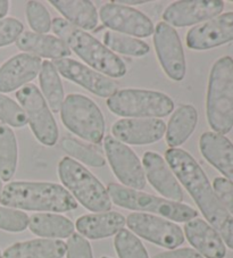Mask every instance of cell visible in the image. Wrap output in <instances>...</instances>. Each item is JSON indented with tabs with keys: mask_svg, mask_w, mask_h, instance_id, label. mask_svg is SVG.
I'll return each mask as SVG.
<instances>
[{
	"mask_svg": "<svg viewBox=\"0 0 233 258\" xmlns=\"http://www.w3.org/2000/svg\"><path fill=\"white\" fill-rule=\"evenodd\" d=\"M165 161L195 200L208 224L233 250V217L219 202L203 168L189 153L180 148H168L165 151Z\"/></svg>",
	"mask_w": 233,
	"mask_h": 258,
	"instance_id": "cell-1",
	"label": "cell"
},
{
	"mask_svg": "<svg viewBox=\"0 0 233 258\" xmlns=\"http://www.w3.org/2000/svg\"><path fill=\"white\" fill-rule=\"evenodd\" d=\"M30 217L24 212L10 207H0V230L7 232H23L29 226Z\"/></svg>",
	"mask_w": 233,
	"mask_h": 258,
	"instance_id": "cell-35",
	"label": "cell"
},
{
	"mask_svg": "<svg viewBox=\"0 0 233 258\" xmlns=\"http://www.w3.org/2000/svg\"><path fill=\"white\" fill-rule=\"evenodd\" d=\"M166 124L159 118H122L111 126L114 138L124 145H151L162 139Z\"/></svg>",
	"mask_w": 233,
	"mask_h": 258,
	"instance_id": "cell-17",
	"label": "cell"
},
{
	"mask_svg": "<svg viewBox=\"0 0 233 258\" xmlns=\"http://www.w3.org/2000/svg\"><path fill=\"white\" fill-rule=\"evenodd\" d=\"M203 157L233 184V144L225 136L205 132L199 140Z\"/></svg>",
	"mask_w": 233,
	"mask_h": 258,
	"instance_id": "cell-20",
	"label": "cell"
},
{
	"mask_svg": "<svg viewBox=\"0 0 233 258\" xmlns=\"http://www.w3.org/2000/svg\"><path fill=\"white\" fill-rule=\"evenodd\" d=\"M206 116L210 128L218 135H226L233 127V58L223 56L210 70Z\"/></svg>",
	"mask_w": 233,
	"mask_h": 258,
	"instance_id": "cell-4",
	"label": "cell"
},
{
	"mask_svg": "<svg viewBox=\"0 0 233 258\" xmlns=\"http://www.w3.org/2000/svg\"><path fill=\"white\" fill-rule=\"evenodd\" d=\"M185 234L192 247L206 258H224L226 248L223 239L212 225L201 219L187 222Z\"/></svg>",
	"mask_w": 233,
	"mask_h": 258,
	"instance_id": "cell-21",
	"label": "cell"
},
{
	"mask_svg": "<svg viewBox=\"0 0 233 258\" xmlns=\"http://www.w3.org/2000/svg\"><path fill=\"white\" fill-rule=\"evenodd\" d=\"M101 258H110V257H107V256H102Z\"/></svg>",
	"mask_w": 233,
	"mask_h": 258,
	"instance_id": "cell-43",
	"label": "cell"
},
{
	"mask_svg": "<svg viewBox=\"0 0 233 258\" xmlns=\"http://www.w3.org/2000/svg\"><path fill=\"white\" fill-rule=\"evenodd\" d=\"M107 159L114 174L124 186L142 190L146 186V175L142 164L136 153L127 145L107 136L104 140Z\"/></svg>",
	"mask_w": 233,
	"mask_h": 258,
	"instance_id": "cell-10",
	"label": "cell"
},
{
	"mask_svg": "<svg viewBox=\"0 0 233 258\" xmlns=\"http://www.w3.org/2000/svg\"><path fill=\"white\" fill-rule=\"evenodd\" d=\"M0 204L15 210L65 213L78 208V202L64 186L50 182L15 181L0 191Z\"/></svg>",
	"mask_w": 233,
	"mask_h": 258,
	"instance_id": "cell-2",
	"label": "cell"
},
{
	"mask_svg": "<svg viewBox=\"0 0 233 258\" xmlns=\"http://www.w3.org/2000/svg\"><path fill=\"white\" fill-rule=\"evenodd\" d=\"M16 99L28 116V124L35 138L44 146H55L58 127L42 93L34 84H26L16 92Z\"/></svg>",
	"mask_w": 233,
	"mask_h": 258,
	"instance_id": "cell-9",
	"label": "cell"
},
{
	"mask_svg": "<svg viewBox=\"0 0 233 258\" xmlns=\"http://www.w3.org/2000/svg\"><path fill=\"white\" fill-rule=\"evenodd\" d=\"M58 176L66 190L87 210L95 213L109 212L111 200L104 184L71 157H63L58 164Z\"/></svg>",
	"mask_w": 233,
	"mask_h": 258,
	"instance_id": "cell-5",
	"label": "cell"
},
{
	"mask_svg": "<svg viewBox=\"0 0 233 258\" xmlns=\"http://www.w3.org/2000/svg\"><path fill=\"white\" fill-rule=\"evenodd\" d=\"M51 29L70 50L97 72L114 79L127 74L128 70L124 61L90 33L72 25L62 17H56L51 22Z\"/></svg>",
	"mask_w": 233,
	"mask_h": 258,
	"instance_id": "cell-3",
	"label": "cell"
},
{
	"mask_svg": "<svg viewBox=\"0 0 233 258\" xmlns=\"http://www.w3.org/2000/svg\"><path fill=\"white\" fill-rule=\"evenodd\" d=\"M233 41V12H227L196 25L187 33V46L208 50Z\"/></svg>",
	"mask_w": 233,
	"mask_h": 258,
	"instance_id": "cell-15",
	"label": "cell"
},
{
	"mask_svg": "<svg viewBox=\"0 0 233 258\" xmlns=\"http://www.w3.org/2000/svg\"><path fill=\"white\" fill-rule=\"evenodd\" d=\"M197 122L198 113L194 106L181 105L169 118L165 131V139L169 148H177L185 144L194 133Z\"/></svg>",
	"mask_w": 233,
	"mask_h": 258,
	"instance_id": "cell-26",
	"label": "cell"
},
{
	"mask_svg": "<svg viewBox=\"0 0 233 258\" xmlns=\"http://www.w3.org/2000/svg\"><path fill=\"white\" fill-rule=\"evenodd\" d=\"M40 87L43 93V98L50 110L53 113L61 112L62 105L64 102V89L60 78V73L57 72L55 66L49 60H44L41 64L39 73Z\"/></svg>",
	"mask_w": 233,
	"mask_h": 258,
	"instance_id": "cell-28",
	"label": "cell"
},
{
	"mask_svg": "<svg viewBox=\"0 0 233 258\" xmlns=\"http://www.w3.org/2000/svg\"><path fill=\"white\" fill-rule=\"evenodd\" d=\"M127 220L118 212L95 213L83 215L76 220V230L82 237L98 240L111 237L123 230Z\"/></svg>",
	"mask_w": 233,
	"mask_h": 258,
	"instance_id": "cell-23",
	"label": "cell"
},
{
	"mask_svg": "<svg viewBox=\"0 0 233 258\" xmlns=\"http://www.w3.org/2000/svg\"><path fill=\"white\" fill-rule=\"evenodd\" d=\"M8 11H10V2H7V0H0V20L5 19Z\"/></svg>",
	"mask_w": 233,
	"mask_h": 258,
	"instance_id": "cell-40",
	"label": "cell"
},
{
	"mask_svg": "<svg viewBox=\"0 0 233 258\" xmlns=\"http://www.w3.org/2000/svg\"><path fill=\"white\" fill-rule=\"evenodd\" d=\"M0 258H2V252H0Z\"/></svg>",
	"mask_w": 233,
	"mask_h": 258,
	"instance_id": "cell-44",
	"label": "cell"
},
{
	"mask_svg": "<svg viewBox=\"0 0 233 258\" xmlns=\"http://www.w3.org/2000/svg\"><path fill=\"white\" fill-rule=\"evenodd\" d=\"M143 168L147 180L156 191L167 198V200L182 203L185 195L180 182L162 156L152 151H147L143 155Z\"/></svg>",
	"mask_w": 233,
	"mask_h": 258,
	"instance_id": "cell-18",
	"label": "cell"
},
{
	"mask_svg": "<svg viewBox=\"0 0 233 258\" xmlns=\"http://www.w3.org/2000/svg\"><path fill=\"white\" fill-rule=\"evenodd\" d=\"M26 19L32 32L46 34L51 30L50 14L41 3L29 2L26 4Z\"/></svg>",
	"mask_w": 233,
	"mask_h": 258,
	"instance_id": "cell-34",
	"label": "cell"
},
{
	"mask_svg": "<svg viewBox=\"0 0 233 258\" xmlns=\"http://www.w3.org/2000/svg\"><path fill=\"white\" fill-rule=\"evenodd\" d=\"M29 229L38 237L49 239L70 238L75 226L67 217L53 213H38L30 217Z\"/></svg>",
	"mask_w": 233,
	"mask_h": 258,
	"instance_id": "cell-27",
	"label": "cell"
},
{
	"mask_svg": "<svg viewBox=\"0 0 233 258\" xmlns=\"http://www.w3.org/2000/svg\"><path fill=\"white\" fill-rule=\"evenodd\" d=\"M64 16V20L76 28L91 31L98 24V12L89 0H50L49 2Z\"/></svg>",
	"mask_w": 233,
	"mask_h": 258,
	"instance_id": "cell-25",
	"label": "cell"
},
{
	"mask_svg": "<svg viewBox=\"0 0 233 258\" xmlns=\"http://www.w3.org/2000/svg\"><path fill=\"white\" fill-rule=\"evenodd\" d=\"M102 40H104L105 46L114 54L119 52L127 56L142 57L150 51V47L147 42L130 37V35L114 32V31L105 32Z\"/></svg>",
	"mask_w": 233,
	"mask_h": 258,
	"instance_id": "cell-30",
	"label": "cell"
},
{
	"mask_svg": "<svg viewBox=\"0 0 233 258\" xmlns=\"http://www.w3.org/2000/svg\"><path fill=\"white\" fill-rule=\"evenodd\" d=\"M114 247L120 258H149L140 239L129 230L123 229L116 234Z\"/></svg>",
	"mask_w": 233,
	"mask_h": 258,
	"instance_id": "cell-32",
	"label": "cell"
},
{
	"mask_svg": "<svg viewBox=\"0 0 233 258\" xmlns=\"http://www.w3.org/2000/svg\"><path fill=\"white\" fill-rule=\"evenodd\" d=\"M232 3H233V0H232Z\"/></svg>",
	"mask_w": 233,
	"mask_h": 258,
	"instance_id": "cell-45",
	"label": "cell"
},
{
	"mask_svg": "<svg viewBox=\"0 0 233 258\" xmlns=\"http://www.w3.org/2000/svg\"><path fill=\"white\" fill-rule=\"evenodd\" d=\"M127 225L139 237L160 247L173 249L185 242V234L180 226L162 217L132 213L128 216Z\"/></svg>",
	"mask_w": 233,
	"mask_h": 258,
	"instance_id": "cell-11",
	"label": "cell"
},
{
	"mask_svg": "<svg viewBox=\"0 0 233 258\" xmlns=\"http://www.w3.org/2000/svg\"><path fill=\"white\" fill-rule=\"evenodd\" d=\"M61 118L67 130L81 139L100 144L105 136V118L90 98L80 93L66 96L61 108Z\"/></svg>",
	"mask_w": 233,
	"mask_h": 258,
	"instance_id": "cell-8",
	"label": "cell"
},
{
	"mask_svg": "<svg viewBox=\"0 0 233 258\" xmlns=\"http://www.w3.org/2000/svg\"><path fill=\"white\" fill-rule=\"evenodd\" d=\"M16 46L20 50L25 51V54L55 60L67 58L72 52L66 43L58 37L35 33L32 31H23L16 40Z\"/></svg>",
	"mask_w": 233,
	"mask_h": 258,
	"instance_id": "cell-22",
	"label": "cell"
},
{
	"mask_svg": "<svg viewBox=\"0 0 233 258\" xmlns=\"http://www.w3.org/2000/svg\"><path fill=\"white\" fill-rule=\"evenodd\" d=\"M111 113L123 117L159 118L171 114L174 101L159 91L142 89H122L107 99Z\"/></svg>",
	"mask_w": 233,
	"mask_h": 258,
	"instance_id": "cell-6",
	"label": "cell"
},
{
	"mask_svg": "<svg viewBox=\"0 0 233 258\" xmlns=\"http://www.w3.org/2000/svg\"><path fill=\"white\" fill-rule=\"evenodd\" d=\"M99 17L102 24L114 32L133 38H148L155 30L151 20L142 12L115 2L102 5Z\"/></svg>",
	"mask_w": 233,
	"mask_h": 258,
	"instance_id": "cell-13",
	"label": "cell"
},
{
	"mask_svg": "<svg viewBox=\"0 0 233 258\" xmlns=\"http://www.w3.org/2000/svg\"><path fill=\"white\" fill-rule=\"evenodd\" d=\"M53 66L62 77L79 84L96 96L109 98L118 91V84L115 81L78 60L71 58L56 59L53 60Z\"/></svg>",
	"mask_w": 233,
	"mask_h": 258,
	"instance_id": "cell-16",
	"label": "cell"
},
{
	"mask_svg": "<svg viewBox=\"0 0 233 258\" xmlns=\"http://www.w3.org/2000/svg\"><path fill=\"white\" fill-rule=\"evenodd\" d=\"M107 191L111 202L127 210L152 213L176 222H189L198 215V212L188 205L156 197L121 184L110 183L107 186Z\"/></svg>",
	"mask_w": 233,
	"mask_h": 258,
	"instance_id": "cell-7",
	"label": "cell"
},
{
	"mask_svg": "<svg viewBox=\"0 0 233 258\" xmlns=\"http://www.w3.org/2000/svg\"><path fill=\"white\" fill-rule=\"evenodd\" d=\"M66 243L55 239H34L16 242L5 249L2 258H63Z\"/></svg>",
	"mask_w": 233,
	"mask_h": 258,
	"instance_id": "cell-24",
	"label": "cell"
},
{
	"mask_svg": "<svg viewBox=\"0 0 233 258\" xmlns=\"http://www.w3.org/2000/svg\"><path fill=\"white\" fill-rule=\"evenodd\" d=\"M41 59L30 54H19L0 66V92L8 93L29 84L41 69Z\"/></svg>",
	"mask_w": 233,
	"mask_h": 258,
	"instance_id": "cell-19",
	"label": "cell"
},
{
	"mask_svg": "<svg viewBox=\"0 0 233 258\" xmlns=\"http://www.w3.org/2000/svg\"><path fill=\"white\" fill-rule=\"evenodd\" d=\"M222 0H181L166 7L163 13L165 23L177 28L200 24L222 14Z\"/></svg>",
	"mask_w": 233,
	"mask_h": 258,
	"instance_id": "cell-14",
	"label": "cell"
},
{
	"mask_svg": "<svg viewBox=\"0 0 233 258\" xmlns=\"http://www.w3.org/2000/svg\"><path fill=\"white\" fill-rule=\"evenodd\" d=\"M23 30L24 26L19 20L13 17L0 20V48L16 42V40L23 33Z\"/></svg>",
	"mask_w": 233,
	"mask_h": 258,
	"instance_id": "cell-36",
	"label": "cell"
},
{
	"mask_svg": "<svg viewBox=\"0 0 233 258\" xmlns=\"http://www.w3.org/2000/svg\"><path fill=\"white\" fill-rule=\"evenodd\" d=\"M0 121L13 127H23L28 124V116L23 108L2 92H0Z\"/></svg>",
	"mask_w": 233,
	"mask_h": 258,
	"instance_id": "cell-33",
	"label": "cell"
},
{
	"mask_svg": "<svg viewBox=\"0 0 233 258\" xmlns=\"http://www.w3.org/2000/svg\"><path fill=\"white\" fill-rule=\"evenodd\" d=\"M152 258H204L198 251L191 248L174 249V250L159 252Z\"/></svg>",
	"mask_w": 233,
	"mask_h": 258,
	"instance_id": "cell-39",
	"label": "cell"
},
{
	"mask_svg": "<svg viewBox=\"0 0 233 258\" xmlns=\"http://www.w3.org/2000/svg\"><path fill=\"white\" fill-rule=\"evenodd\" d=\"M213 189L224 208L233 217V184L224 177H216L213 182Z\"/></svg>",
	"mask_w": 233,
	"mask_h": 258,
	"instance_id": "cell-38",
	"label": "cell"
},
{
	"mask_svg": "<svg viewBox=\"0 0 233 258\" xmlns=\"http://www.w3.org/2000/svg\"><path fill=\"white\" fill-rule=\"evenodd\" d=\"M66 258H93L91 244L79 233H73L66 243Z\"/></svg>",
	"mask_w": 233,
	"mask_h": 258,
	"instance_id": "cell-37",
	"label": "cell"
},
{
	"mask_svg": "<svg viewBox=\"0 0 233 258\" xmlns=\"http://www.w3.org/2000/svg\"><path fill=\"white\" fill-rule=\"evenodd\" d=\"M2 189H3V186H2V180H0V191H2Z\"/></svg>",
	"mask_w": 233,
	"mask_h": 258,
	"instance_id": "cell-42",
	"label": "cell"
},
{
	"mask_svg": "<svg viewBox=\"0 0 233 258\" xmlns=\"http://www.w3.org/2000/svg\"><path fill=\"white\" fill-rule=\"evenodd\" d=\"M115 3H118V4H120V5H124V6H127V5H143V4H146V3H148L147 0H140V2H136V0H122V2H115Z\"/></svg>",
	"mask_w": 233,
	"mask_h": 258,
	"instance_id": "cell-41",
	"label": "cell"
},
{
	"mask_svg": "<svg viewBox=\"0 0 233 258\" xmlns=\"http://www.w3.org/2000/svg\"><path fill=\"white\" fill-rule=\"evenodd\" d=\"M61 146L63 150L71 158L78 159L83 164L91 167H102L105 166L106 159L99 150L95 147L84 145L78 140L72 139V138H64L62 140Z\"/></svg>",
	"mask_w": 233,
	"mask_h": 258,
	"instance_id": "cell-31",
	"label": "cell"
},
{
	"mask_svg": "<svg viewBox=\"0 0 233 258\" xmlns=\"http://www.w3.org/2000/svg\"><path fill=\"white\" fill-rule=\"evenodd\" d=\"M154 44L159 64L173 81H182L186 77V57L180 37L171 25L159 22L154 30Z\"/></svg>",
	"mask_w": 233,
	"mask_h": 258,
	"instance_id": "cell-12",
	"label": "cell"
},
{
	"mask_svg": "<svg viewBox=\"0 0 233 258\" xmlns=\"http://www.w3.org/2000/svg\"><path fill=\"white\" fill-rule=\"evenodd\" d=\"M19 159V148L14 131L0 124V180L10 181L14 176Z\"/></svg>",
	"mask_w": 233,
	"mask_h": 258,
	"instance_id": "cell-29",
	"label": "cell"
}]
</instances>
